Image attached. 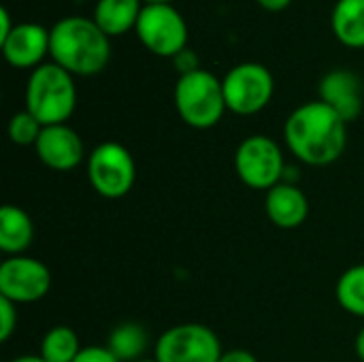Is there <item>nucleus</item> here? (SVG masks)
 Segmentation results:
<instances>
[{"label": "nucleus", "instance_id": "f257e3e1", "mask_svg": "<svg viewBox=\"0 0 364 362\" xmlns=\"http://www.w3.org/2000/svg\"><path fill=\"white\" fill-rule=\"evenodd\" d=\"M284 139L292 156L309 166L337 162L348 145V122L322 100L296 107L286 124Z\"/></svg>", "mask_w": 364, "mask_h": 362}, {"label": "nucleus", "instance_id": "f03ea898", "mask_svg": "<svg viewBox=\"0 0 364 362\" xmlns=\"http://www.w3.org/2000/svg\"><path fill=\"white\" fill-rule=\"evenodd\" d=\"M111 36L90 17L68 15L49 30L51 62L73 77H92L107 68L111 60Z\"/></svg>", "mask_w": 364, "mask_h": 362}, {"label": "nucleus", "instance_id": "7ed1b4c3", "mask_svg": "<svg viewBox=\"0 0 364 362\" xmlns=\"http://www.w3.org/2000/svg\"><path fill=\"white\" fill-rule=\"evenodd\" d=\"M77 107L75 77L58 66L45 62L36 66L26 83V111L32 113L43 126L66 124Z\"/></svg>", "mask_w": 364, "mask_h": 362}, {"label": "nucleus", "instance_id": "20e7f679", "mask_svg": "<svg viewBox=\"0 0 364 362\" xmlns=\"http://www.w3.org/2000/svg\"><path fill=\"white\" fill-rule=\"evenodd\" d=\"M175 109L190 128L218 126L228 111L222 79L205 68L181 75L175 83Z\"/></svg>", "mask_w": 364, "mask_h": 362}, {"label": "nucleus", "instance_id": "39448f33", "mask_svg": "<svg viewBox=\"0 0 364 362\" xmlns=\"http://www.w3.org/2000/svg\"><path fill=\"white\" fill-rule=\"evenodd\" d=\"M87 179L102 198L126 196L136 181V164L132 154L117 141H105L87 156Z\"/></svg>", "mask_w": 364, "mask_h": 362}, {"label": "nucleus", "instance_id": "423d86ee", "mask_svg": "<svg viewBox=\"0 0 364 362\" xmlns=\"http://www.w3.org/2000/svg\"><path fill=\"white\" fill-rule=\"evenodd\" d=\"M222 87L228 111L237 115H256L271 102L275 79L264 64L241 62L224 75Z\"/></svg>", "mask_w": 364, "mask_h": 362}, {"label": "nucleus", "instance_id": "0eeeda50", "mask_svg": "<svg viewBox=\"0 0 364 362\" xmlns=\"http://www.w3.org/2000/svg\"><path fill=\"white\" fill-rule=\"evenodd\" d=\"M235 171L247 188L269 192L282 183L286 173L284 154L271 137L252 134L243 139L235 151Z\"/></svg>", "mask_w": 364, "mask_h": 362}, {"label": "nucleus", "instance_id": "6e6552de", "mask_svg": "<svg viewBox=\"0 0 364 362\" xmlns=\"http://www.w3.org/2000/svg\"><path fill=\"white\" fill-rule=\"evenodd\" d=\"M222 354L220 337L198 322L166 329L154 348L158 362H220Z\"/></svg>", "mask_w": 364, "mask_h": 362}, {"label": "nucleus", "instance_id": "1a4fd4ad", "mask_svg": "<svg viewBox=\"0 0 364 362\" xmlns=\"http://www.w3.org/2000/svg\"><path fill=\"white\" fill-rule=\"evenodd\" d=\"M134 30L141 45L160 58H175L188 47V23L175 4H145Z\"/></svg>", "mask_w": 364, "mask_h": 362}, {"label": "nucleus", "instance_id": "9d476101", "mask_svg": "<svg viewBox=\"0 0 364 362\" xmlns=\"http://www.w3.org/2000/svg\"><path fill=\"white\" fill-rule=\"evenodd\" d=\"M51 290V271L45 262L30 256H11L0 265V297L28 305L47 297Z\"/></svg>", "mask_w": 364, "mask_h": 362}, {"label": "nucleus", "instance_id": "9b49d317", "mask_svg": "<svg viewBox=\"0 0 364 362\" xmlns=\"http://www.w3.org/2000/svg\"><path fill=\"white\" fill-rule=\"evenodd\" d=\"M36 156L38 160L60 173H68L77 169L83 158H85V147L77 130H73L68 124H55V126H45L36 145Z\"/></svg>", "mask_w": 364, "mask_h": 362}, {"label": "nucleus", "instance_id": "f8f14e48", "mask_svg": "<svg viewBox=\"0 0 364 362\" xmlns=\"http://www.w3.org/2000/svg\"><path fill=\"white\" fill-rule=\"evenodd\" d=\"M4 60L13 68L34 70L45 64V55H49V30L41 23L21 21L13 28V32L0 43Z\"/></svg>", "mask_w": 364, "mask_h": 362}, {"label": "nucleus", "instance_id": "ddd939ff", "mask_svg": "<svg viewBox=\"0 0 364 362\" xmlns=\"http://www.w3.org/2000/svg\"><path fill=\"white\" fill-rule=\"evenodd\" d=\"M320 100L339 113L348 124L363 113V83L352 70L337 68L326 73L318 85Z\"/></svg>", "mask_w": 364, "mask_h": 362}, {"label": "nucleus", "instance_id": "4468645a", "mask_svg": "<svg viewBox=\"0 0 364 362\" xmlns=\"http://www.w3.org/2000/svg\"><path fill=\"white\" fill-rule=\"evenodd\" d=\"M264 211L277 228L294 230L305 224L309 215V201L299 186L282 181L267 192Z\"/></svg>", "mask_w": 364, "mask_h": 362}, {"label": "nucleus", "instance_id": "2eb2a0df", "mask_svg": "<svg viewBox=\"0 0 364 362\" xmlns=\"http://www.w3.org/2000/svg\"><path fill=\"white\" fill-rule=\"evenodd\" d=\"M143 6V0H98L92 19L107 36H122L136 28Z\"/></svg>", "mask_w": 364, "mask_h": 362}, {"label": "nucleus", "instance_id": "dca6fc26", "mask_svg": "<svg viewBox=\"0 0 364 362\" xmlns=\"http://www.w3.org/2000/svg\"><path fill=\"white\" fill-rule=\"evenodd\" d=\"M34 241V222L17 205L0 209V250L9 256H23Z\"/></svg>", "mask_w": 364, "mask_h": 362}, {"label": "nucleus", "instance_id": "f3484780", "mask_svg": "<svg viewBox=\"0 0 364 362\" xmlns=\"http://www.w3.org/2000/svg\"><path fill=\"white\" fill-rule=\"evenodd\" d=\"M331 28L341 45L364 49V0H337L331 15Z\"/></svg>", "mask_w": 364, "mask_h": 362}, {"label": "nucleus", "instance_id": "a211bd4d", "mask_svg": "<svg viewBox=\"0 0 364 362\" xmlns=\"http://www.w3.org/2000/svg\"><path fill=\"white\" fill-rule=\"evenodd\" d=\"M147 333L136 322H124L113 329L109 335V350L119 362H139L143 361V354L147 350Z\"/></svg>", "mask_w": 364, "mask_h": 362}, {"label": "nucleus", "instance_id": "6ab92c4d", "mask_svg": "<svg viewBox=\"0 0 364 362\" xmlns=\"http://www.w3.org/2000/svg\"><path fill=\"white\" fill-rule=\"evenodd\" d=\"M81 350L79 337L70 326H53L41 341V356L47 362H75Z\"/></svg>", "mask_w": 364, "mask_h": 362}, {"label": "nucleus", "instance_id": "aec40b11", "mask_svg": "<svg viewBox=\"0 0 364 362\" xmlns=\"http://www.w3.org/2000/svg\"><path fill=\"white\" fill-rule=\"evenodd\" d=\"M335 297L348 314L364 318V265L350 267L339 277Z\"/></svg>", "mask_w": 364, "mask_h": 362}, {"label": "nucleus", "instance_id": "412c9836", "mask_svg": "<svg viewBox=\"0 0 364 362\" xmlns=\"http://www.w3.org/2000/svg\"><path fill=\"white\" fill-rule=\"evenodd\" d=\"M43 124L32 115L28 113L26 109L15 113L9 122V139L15 143V145H21V147H28V145H36L41 132H43Z\"/></svg>", "mask_w": 364, "mask_h": 362}, {"label": "nucleus", "instance_id": "4be33fe9", "mask_svg": "<svg viewBox=\"0 0 364 362\" xmlns=\"http://www.w3.org/2000/svg\"><path fill=\"white\" fill-rule=\"evenodd\" d=\"M17 331V305L0 297V341L6 344Z\"/></svg>", "mask_w": 364, "mask_h": 362}, {"label": "nucleus", "instance_id": "5701e85b", "mask_svg": "<svg viewBox=\"0 0 364 362\" xmlns=\"http://www.w3.org/2000/svg\"><path fill=\"white\" fill-rule=\"evenodd\" d=\"M75 362H119L109 348L102 346H87L81 350V354L75 358Z\"/></svg>", "mask_w": 364, "mask_h": 362}, {"label": "nucleus", "instance_id": "b1692460", "mask_svg": "<svg viewBox=\"0 0 364 362\" xmlns=\"http://www.w3.org/2000/svg\"><path fill=\"white\" fill-rule=\"evenodd\" d=\"M173 60H175V66H177V70H179V77H181V75H188V73H194V70L200 68V66H198V55H196L190 47H186L183 51H179Z\"/></svg>", "mask_w": 364, "mask_h": 362}, {"label": "nucleus", "instance_id": "393cba45", "mask_svg": "<svg viewBox=\"0 0 364 362\" xmlns=\"http://www.w3.org/2000/svg\"><path fill=\"white\" fill-rule=\"evenodd\" d=\"M220 362H258V358L250 350H228L222 354Z\"/></svg>", "mask_w": 364, "mask_h": 362}, {"label": "nucleus", "instance_id": "a878e982", "mask_svg": "<svg viewBox=\"0 0 364 362\" xmlns=\"http://www.w3.org/2000/svg\"><path fill=\"white\" fill-rule=\"evenodd\" d=\"M17 23H13V19H11V13H9V9L6 6H2L0 9V43L13 32V28H15Z\"/></svg>", "mask_w": 364, "mask_h": 362}, {"label": "nucleus", "instance_id": "bb28decb", "mask_svg": "<svg viewBox=\"0 0 364 362\" xmlns=\"http://www.w3.org/2000/svg\"><path fill=\"white\" fill-rule=\"evenodd\" d=\"M256 2H258V6H262V9L269 11V13L286 11V9L292 4V0H256Z\"/></svg>", "mask_w": 364, "mask_h": 362}, {"label": "nucleus", "instance_id": "cd10ccee", "mask_svg": "<svg viewBox=\"0 0 364 362\" xmlns=\"http://www.w3.org/2000/svg\"><path fill=\"white\" fill-rule=\"evenodd\" d=\"M356 354H358V358L364 362V326L360 329V333L356 335Z\"/></svg>", "mask_w": 364, "mask_h": 362}, {"label": "nucleus", "instance_id": "c85d7f7f", "mask_svg": "<svg viewBox=\"0 0 364 362\" xmlns=\"http://www.w3.org/2000/svg\"><path fill=\"white\" fill-rule=\"evenodd\" d=\"M11 362H47L41 354L38 356H34V354H23V356H17V358H13Z\"/></svg>", "mask_w": 364, "mask_h": 362}, {"label": "nucleus", "instance_id": "c756f323", "mask_svg": "<svg viewBox=\"0 0 364 362\" xmlns=\"http://www.w3.org/2000/svg\"><path fill=\"white\" fill-rule=\"evenodd\" d=\"M145 4H173L175 0H143Z\"/></svg>", "mask_w": 364, "mask_h": 362}, {"label": "nucleus", "instance_id": "7c9ffc66", "mask_svg": "<svg viewBox=\"0 0 364 362\" xmlns=\"http://www.w3.org/2000/svg\"><path fill=\"white\" fill-rule=\"evenodd\" d=\"M139 362H158V361H156V358H154V361H147V358H143V361H139Z\"/></svg>", "mask_w": 364, "mask_h": 362}]
</instances>
